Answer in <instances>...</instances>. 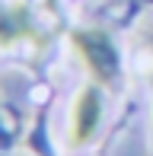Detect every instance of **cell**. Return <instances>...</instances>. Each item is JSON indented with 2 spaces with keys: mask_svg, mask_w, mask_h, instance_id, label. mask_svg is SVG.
<instances>
[{
  "mask_svg": "<svg viewBox=\"0 0 153 156\" xmlns=\"http://www.w3.org/2000/svg\"><path fill=\"white\" fill-rule=\"evenodd\" d=\"M35 32V13L26 0H0V51L32 41Z\"/></svg>",
  "mask_w": 153,
  "mask_h": 156,
  "instance_id": "cell-3",
  "label": "cell"
},
{
  "mask_svg": "<svg viewBox=\"0 0 153 156\" xmlns=\"http://www.w3.org/2000/svg\"><path fill=\"white\" fill-rule=\"evenodd\" d=\"M105 89L99 83H83L76 89L73 102H70V115H67V144L73 150H83L89 147L102 131V118H105V99H102Z\"/></svg>",
  "mask_w": 153,
  "mask_h": 156,
  "instance_id": "cell-2",
  "label": "cell"
},
{
  "mask_svg": "<svg viewBox=\"0 0 153 156\" xmlns=\"http://www.w3.org/2000/svg\"><path fill=\"white\" fill-rule=\"evenodd\" d=\"M48 3H51V6H54V3H58V0H48Z\"/></svg>",
  "mask_w": 153,
  "mask_h": 156,
  "instance_id": "cell-4",
  "label": "cell"
},
{
  "mask_svg": "<svg viewBox=\"0 0 153 156\" xmlns=\"http://www.w3.org/2000/svg\"><path fill=\"white\" fill-rule=\"evenodd\" d=\"M70 45H73L76 58L83 61V67L89 70L93 83H99L102 89L118 86V80H121V54H118V45L112 41L109 32H102V29H73Z\"/></svg>",
  "mask_w": 153,
  "mask_h": 156,
  "instance_id": "cell-1",
  "label": "cell"
}]
</instances>
